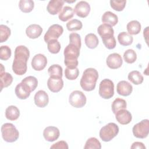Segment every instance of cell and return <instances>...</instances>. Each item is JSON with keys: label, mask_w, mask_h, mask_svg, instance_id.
Listing matches in <instances>:
<instances>
[{"label": "cell", "mask_w": 149, "mask_h": 149, "mask_svg": "<svg viewBox=\"0 0 149 149\" xmlns=\"http://www.w3.org/2000/svg\"><path fill=\"white\" fill-rule=\"evenodd\" d=\"M30 51L24 45H19L15 50V58L12 64L13 72L17 75H23L27 72V62Z\"/></svg>", "instance_id": "cell-1"}, {"label": "cell", "mask_w": 149, "mask_h": 149, "mask_svg": "<svg viewBox=\"0 0 149 149\" xmlns=\"http://www.w3.org/2000/svg\"><path fill=\"white\" fill-rule=\"evenodd\" d=\"M98 78L97 70L92 68L86 69L80 79V84L83 90L86 91L93 90L96 86V82Z\"/></svg>", "instance_id": "cell-2"}, {"label": "cell", "mask_w": 149, "mask_h": 149, "mask_svg": "<svg viewBox=\"0 0 149 149\" xmlns=\"http://www.w3.org/2000/svg\"><path fill=\"white\" fill-rule=\"evenodd\" d=\"M80 48L77 45L69 43L64 49V63L69 68H77L78 58L80 55Z\"/></svg>", "instance_id": "cell-3"}, {"label": "cell", "mask_w": 149, "mask_h": 149, "mask_svg": "<svg viewBox=\"0 0 149 149\" xmlns=\"http://www.w3.org/2000/svg\"><path fill=\"white\" fill-rule=\"evenodd\" d=\"M1 133L3 139L8 143L16 141L19 137V131L10 123H5L1 127Z\"/></svg>", "instance_id": "cell-4"}, {"label": "cell", "mask_w": 149, "mask_h": 149, "mask_svg": "<svg viewBox=\"0 0 149 149\" xmlns=\"http://www.w3.org/2000/svg\"><path fill=\"white\" fill-rule=\"evenodd\" d=\"M119 127L115 123H109L100 130V137L104 141L108 142L113 139L119 133Z\"/></svg>", "instance_id": "cell-5"}, {"label": "cell", "mask_w": 149, "mask_h": 149, "mask_svg": "<svg viewBox=\"0 0 149 149\" xmlns=\"http://www.w3.org/2000/svg\"><path fill=\"white\" fill-rule=\"evenodd\" d=\"M99 95L104 99H109L114 95V84L108 79L102 80L99 86Z\"/></svg>", "instance_id": "cell-6"}, {"label": "cell", "mask_w": 149, "mask_h": 149, "mask_svg": "<svg viewBox=\"0 0 149 149\" xmlns=\"http://www.w3.org/2000/svg\"><path fill=\"white\" fill-rule=\"evenodd\" d=\"M133 135L139 139L146 138L149 133V120L143 119L136 124L132 129Z\"/></svg>", "instance_id": "cell-7"}, {"label": "cell", "mask_w": 149, "mask_h": 149, "mask_svg": "<svg viewBox=\"0 0 149 149\" xmlns=\"http://www.w3.org/2000/svg\"><path fill=\"white\" fill-rule=\"evenodd\" d=\"M86 97L84 94L79 90H74L72 91L69 98L70 104L74 108H82L86 103Z\"/></svg>", "instance_id": "cell-8"}, {"label": "cell", "mask_w": 149, "mask_h": 149, "mask_svg": "<svg viewBox=\"0 0 149 149\" xmlns=\"http://www.w3.org/2000/svg\"><path fill=\"white\" fill-rule=\"evenodd\" d=\"M63 27L58 24H54L51 25L47 31L45 33L44 39L45 42H48L52 40H57L63 33Z\"/></svg>", "instance_id": "cell-9"}, {"label": "cell", "mask_w": 149, "mask_h": 149, "mask_svg": "<svg viewBox=\"0 0 149 149\" xmlns=\"http://www.w3.org/2000/svg\"><path fill=\"white\" fill-rule=\"evenodd\" d=\"M31 66L36 71L43 70L47 64L46 56L41 54H38L34 56L31 60Z\"/></svg>", "instance_id": "cell-10"}, {"label": "cell", "mask_w": 149, "mask_h": 149, "mask_svg": "<svg viewBox=\"0 0 149 149\" xmlns=\"http://www.w3.org/2000/svg\"><path fill=\"white\" fill-rule=\"evenodd\" d=\"M90 12V6L89 3L84 1H81L77 3L74 7V12L80 17L84 18L87 17Z\"/></svg>", "instance_id": "cell-11"}, {"label": "cell", "mask_w": 149, "mask_h": 149, "mask_svg": "<svg viewBox=\"0 0 149 149\" xmlns=\"http://www.w3.org/2000/svg\"><path fill=\"white\" fill-rule=\"evenodd\" d=\"M123 63V60L121 56L118 53H112L109 54L106 61L107 66L112 69H116L119 68Z\"/></svg>", "instance_id": "cell-12"}, {"label": "cell", "mask_w": 149, "mask_h": 149, "mask_svg": "<svg viewBox=\"0 0 149 149\" xmlns=\"http://www.w3.org/2000/svg\"><path fill=\"white\" fill-rule=\"evenodd\" d=\"M60 135L59 130L55 126H48L45 128L43 132L44 139L49 142H52L57 140Z\"/></svg>", "instance_id": "cell-13"}, {"label": "cell", "mask_w": 149, "mask_h": 149, "mask_svg": "<svg viewBox=\"0 0 149 149\" xmlns=\"http://www.w3.org/2000/svg\"><path fill=\"white\" fill-rule=\"evenodd\" d=\"M35 104L40 108L46 107L49 102V97L47 93L44 90L38 91L34 97Z\"/></svg>", "instance_id": "cell-14"}, {"label": "cell", "mask_w": 149, "mask_h": 149, "mask_svg": "<svg viewBox=\"0 0 149 149\" xmlns=\"http://www.w3.org/2000/svg\"><path fill=\"white\" fill-rule=\"evenodd\" d=\"M47 86L51 92L58 93L63 88V81L62 78L49 77L47 81Z\"/></svg>", "instance_id": "cell-15"}, {"label": "cell", "mask_w": 149, "mask_h": 149, "mask_svg": "<svg viewBox=\"0 0 149 149\" xmlns=\"http://www.w3.org/2000/svg\"><path fill=\"white\" fill-rule=\"evenodd\" d=\"M116 91L118 94L126 97L132 93L133 91V87L131 84L127 81L122 80L117 84Z\"/></svg>", "instance_id": "cell-16"}, {"label": "cell", "mask_w": 149, "mask_h": 149, "mask_svg": "<svg viewBox=\"0 0 149 149\" xmlns=\"http://www.w3.org/2000/svg\"><path fill=\"white\" fill-rule=\"evenodd\" d=\"M115 118L116 120L121 125L129 124L132 119L131 113L125 109H120L115 113Z\"/></svg>", "instance_id": "cell-17"}, {"label": "cell", "mask_w": 149, "mask_h": 149, "mask_svg": "<svg viewBox=\"0 0 149 149\" xmlns=\"http://www.w3.org/2000/svg\"><path fill=\"white\" fill-rule=\"evenodd\" d=\"M64 2L62 0H51L47 5V10L51 15H55L61 11Z\"/></svg>", "instance_id": "cell-18"}, {"label": "cell", "mask_w": 149, "mask_h": 149, "mask_svg": "<svg viewBox=\"0 0 149 149\" xmlns=\"http://www.w3.org/2000/svg\"><path fill=\"white\" fill-rule=\"evenodd\" d=\"M1 69L0 73V79H1V91L4 87H7L10 86L13 81L12 76L7 72H5V68L2 64H1Z\"/></svg>", "instance_id": "cell-19"}, {"label": "cell", "mask_w": 149, "mask_h": 149, "mask_svg": "<svg viewBox=\"0 0 149 149\" xmlns=\"http://www.w3.org/2000/svg\"><path fill=\"white\" fill-rule=\"evenodd\" d=\"M42 32V27L36 24H33L29 26L26 30V33L27 36L31 39H35L39 37Z\"/></svg>", "instance_id": "cell-20"}, {"label": "cell", "mask_w": 149, "mask_h": 149, "mask_svg": "<svg viewBox=\"0 0 149 149\" xmlns=\"http://www.w3.org/2000/svg\"><path fill=\"white\" fill-rule=\"evenodd\" d=\"M16 96L21 100L27 98L30 95V91L22 82L16 85L15 90Z\"/></svg>", "instance_id": "cell-21"}, {"label": "cell", "mask_w": 149, "mask_h": 149, "mask_svg": "<svg viewBox=\"0 0 149 149\" xmlns=\"http://www.w3.org/2000/svg\"><path fill=\"white\" fill-rule=\"evenodd\" d=\"M102 22L104 23V24H107L112 27L118 23V17L117 15L113 12L107 11L102 16Z\"/></svg>", "instance_id": "cell-22"}, {"label": "cell", "mask_w": 149, "mask_h": 149, "mask_svg": "<svg viewBox=\"0 0 149 149\" xmlns=\"http://www.w3.org/2000/svg\"><path fill=\"white\" fill-rule=\"evenodd\" d=\"M74 9L72 7L66 6L60 12L58 17L60 20L62 22H66L72 19L74 16Z\"/></svg>", "instance_id": "cell-23"}, {"label": "cell", "mask_w": 149, "mask_h": 149, "mask_svg": "<svg viewBox=\"0 0 149 149\" xmlns=\"http://www.w3.org/2000/svg\"><path fill=\"white\" fill-rule=\"evenodd\" d=\"M20 116V111L14 105H10L5 110V116L6 119L10 120H15Z\"/></svg>", "instance_id": "cell-24"}, {"label": "cell", "mask_w": 149, "mask_h": 149, "mask_svg": "<svg viewBox=\"0 0 149 149\" xmlns=\"http://www.w3.org/2000/svg\"><path fill=\"white\" fill-rule=\"evenodd\" d=\"M84 41L86 46L90 49L95 48L99 43L98 37L93 33H89L87 34L85 36Z\"/></svg>", "instance_id": "cell-25"}, {"label": "cell", "mask_w": 149, "mask_h": 149, "mask_svg": "<svg viewBox=\"0 0 149 149\" xmlns=\"http://www.w3.org/2000/svg\"><path fill=\"white\" fill-rule=\"evenodd\" d=\"M141 24L137 20H132L126 26L127 30L130 35L138 34L141 31Z\"/></svg>", "instance_id": "cell-26"}, {"label": "cell", "mask_w": 149, "mask_h": 149, "mask_svg": "<svg viewBox=\"0 0 149 149\" xmlns=\"http://www.w3.org/2000/svg\"><path fill=\"white\" fill-rule=\"evenodd\" d=\"M97 32L101 37L113 36L114 30L112 26L107 24H102L97 29Z\"/></svg>", "instance_id": "cell-27"}, {"label": "cell", "mask_w": 149, "mask_h": 149, "mask_svg": "<svg viewBox=\"0 0 149 149\" xmlns=\"http://www.w3.org/2000/svg\"><path fill=\"white\" fill-rule=\"evenodd\" d=\"M118 40L121 45L128 46L133 42V38L128 33L123 31L118 34Z\"/></svg>", "instance_id": "cell-28"}, {"label": "cell", "mask_w": 149, "mask_h": 149, "mask_svg": "<svg viewBox=\"0 0 149 149\" xmlns=\"http://www.w3.org/2000/svg\"><path fill=\"white\" fill-rule=\"evenodd\" d=\"M25 86L29 88L30 92H32L36 90L38 86L37 79L32 76H29L23 79L22 81Z\"/></svg>", "instance_id": "cell-29"}, {"label": "cell", "mask_w": 149, "mask_h": 149, "mask_svg": "<svg viewBox=\"0 0 149 149\" xmlns=\"http://www.w3.org/2000/svg\"><path fill=\"white\" fill-rule=\"evenodd\" d=\"M127 77L129 80L136 85L141 84L144 80L143 76L141 75L140 72L137 70H133L130 72L129 73Z\"/></svg>", "instance_id": "cell-30"}, {"label": "cell", "mask_w": 149, "mask_h": 149, "mask_svg": "<svg viewBox=\"0 0 149 149\" xmlns=\"http://www.w3.org/2000/svg\"><path fill=\"white\" fill-rule=\"evenodd\" d=\"M19 6L22 12L29 13L33 9L34 2L31 0H20L19 3Z\"/></svg>", "instance_id": "cell-31"}, {"label": "cell", "mask_w": 149, "mask_h": 149, "mask_svg": "<svg viewBox=\"0 0 149 149\" xmlns=\"http://www.w3.org/2000/svg\"><path fill=\"white\" fill-rule=\"evenodd\" d=\"M112 111L114 114L120 109H126L127 107L126 102L125 100L120 98H116L112 104Z\"/></svg>", "instance_id": "cell-32"}, {"label": "cell", "mask_w": 149, "mask_h": 149, "mask_svg": "<svg viewBox=\"0 0 149 149\" xmlns=\"http://www.w3.org/2000/svg\"><path fill=\"white\" fill-rule=\"evenodd\" d=\"M48 72L50 77L62 78V68L58 64L51 65L48 69Z\"/></svg>", "instance_id": "cell-33"}, {"label": "cell", "mask_w": 149, "mask_h": 149, "mask_svg": "<svg viewBox=\"0 0 149 149\" xmlns=\"http://www.w3.org/2000/svg\"><path fill=\"white\" fill-rule=\"evenodd\" d=\"M123 59L127 63H133L137 59V54L132 49H127L123 54Z\"/></svg>", "instance_id": "cell-34"}, {"label": "cell", "mask_w": 149, "mask_h": 149, "mask_svg": "<svg viewBox=\"0 0 149 149\" xmlns=\"http://www.w3.org/2000/svg\"><path fill=\"white\" fill-rule=\"evenodd\" d=\"M83 24L81 21L77 19H72L66 23V27L69 31H77L81 29Z\"/></svg>", "instance_id": "cell-35"}, {"label": "cell", "mask_w": 149, "mask_h": 149, "mask_svg": "<svg viewBox=\"0 0 149 149\" xmlns=\"http://www.w3.org/2000/svg\"><path fill=\"white\" fill-rule=\"evenodd\" d=\"M79 74V70L77 68H69L66 67L65 70V75L67 79L74 80L77 79Z\"/></svg>", "instance_id": "cell-36"}, {"label": "cell", "mask_w": 149, "mask_h": 149, "mask_svg": "<svg viewBox=\"0 0 149 149\" xmlns=\"http://www.w3.org/2000/svg\"><path fill=\"white\" fill-rule=\"evenodd\" d=\"M61 44L57 40H50L47 44V48L49 52L55 54H58L61 49Z\"/></svg>", "instance_id": "cell-37"}, {"label": "cell", "mask_w": 149, "mask_h": 149, "mask_svg": "<svg viewBox=\"0 0 149 149\" xmlns=\"http://www.w3.org/2000/svg\"><path fill=\"white\" fill-rule=\"evenodd\" d=\"M10 29L6 25H0V42L6 41L10 36Z\"/></svg>", "instance_id": "cell-38"}, {"label": "cell", "mask_w": 149, "mask_h": 149, "mask_svg": "<svg viewBox=\"0 0 149 149\" xmlns=\"http://www.w3.org/2000/svg\"><path fill=\"white\" fill-rule=\"evenodd\" d=\"M84 149L90 148H101V145L100 141L95 137H90L86 142L84 147Z\"/></svg>", "instance_id": "cell-39"}, {"label": "cell", "mask_w": 149, "mask_h": 149, "mask_svg": "<svg viewBox=\"0 0 149 149\" xmlns=\"http://www.w3.org/2000/svg\"><path fill=\"white\" fill-rule=\"evenodd\" d=\"M102 42L105 45V47L109 49H112L115 48L116 45V40L113 36H109L104 37H102Z\"/></svg>", "instance_id": "cell-40"}, {"label": "cell", "mask_w": 149, "mask_h": 149, "mask_svg": "<svg viewBox=\"0 0 149 149\" xmlns=\"http://www.w3.org/2000/svg\"><path fill=\"white\" fill-rule=\"evenodd\" d=\"M12 54L11 49L7 45H2L0 48V59L6 61L10 57Z\"/></svg>", "instance_id": "cell-41"}, {"label": "cell", "mask_w": 149, "mask_h": 149, "mask_svg": "<svg viewBox=\"0 0 149 149\" xmlns=\"http://www.w3.org/2000/svg\"><path fill=\"white\" fill-rule=\"evenodd\" d=\"M126 1H110V5L111 8L115 10L120 12L123 10L126 6Z\"/></svg>", "instance_id": "cell-42"}, {"label": "cell", "mask_w": 149, "mask_h": 149, "mask_svg": "<svg viewBox=\"0 0 149 149\" xmlns=\"http://www.w3.org/2000/svg\"><path fill=\"white\" fill-rule=\"evenodd\" d=\"M69 43L77 45L80 48H81V37L80 36L76 33H72L69 35Z\"/></svg>", "instance_id": "cell-43"}, {"label": "cell", "mask_w": 149, "mask_h": 149, "mask_svg": "<svg viewBox=\"0 0 149 149\" xmlns=\"http://www.w3.org/2000/svg\"><path fill=\"white\" fill-rule=\"evenodd\" d=\"M69 147L68 145V143L65 141H59L56 142V143L52 145L50 147V148H58V149H68Z\"/></svg>", "instance_id": "cell-44"}, {"label": "cell", "mask_w": 149, "mask_h": 149, "mask_svg": "<svg viewBox=\"0 0 149 149\" xmlns=\"http://www.w3.org/2000/svg\"><path fill=\"white\" fill-rule=\"evenodd\" d=\"M132 149L133 148H139V149H146V147L144 144L141 143V142H139V141H136L133 143L130 147Z\"/></svg>", "instance_id": "cell-45"}]
</instances>
